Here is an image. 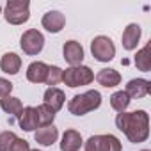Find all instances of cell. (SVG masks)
I'll list each match as a JSON object with an SVG mask.
<instances>
[{
	"label": "cell",
	"mask_w": 151,
	"mask_h": 151,
	"mask_svg": "<svg viewBox=\"0 0 151 151\" xmlns=\"http://www.w3.org/2000/svg\"><path fill=\"white\" fill-rule=\"evenodd\" d=\"M116 126L133 144L144 142L149 137V116L146 110L119 112L116 116Z\"/></svg>",
	"instance_id": "cell-1"
},
{
	"label": "cell",
	"mask_w": 151,
	"mask_h": 151,
	"mask_svg": "<svg viewBox=\"0 0 151 151\" xmlns=\"http://www.w3.org/2000/svg\"><path fill=\"white\" fill-rule=\"evenodd\" d=\"M101 105V94L96 89L86 91L82 94H75L69 101H68V110L73 116H86L96 109H100Z\"/></svg>",
	"instance_id": "cell-2"
},
{
	"label": "cell",
	"mask_w": 151,
	"mask_h": 151,
	"mask_svg": "<svg viewBox=\"0 0 151 151\" xmlns=\"http://www.w3.org/2000/svg\"><path fill=\"white\" fill-rule=\"evenodd\" d=\"M94 80V73L89 66H69L66 69H62V82L75 89V87H82V86H89Z\"/></svg>",
	"instance_id": "cell-3"
},
{
	"label": "cell",
	"mask_w": 151,
	"mask_h": 151,
	"mask_svg": "<svg viewBox=\"0 0 151 151\" xmlns=\"http://www.w3.org/2000/svg\"><path fill=\"white\" fill-rule=\"evenodd\" d=\"M4 18L11 25H23L30 18V2L29 0H7Z\"/></svg>",
	"instance_id": "cell-4"
},
{
	"label": "cell",
	"mask_w": 151,
	"mask_h": 151,
	"mask_svg": "<svg viewBox=\"0 0 151 151\" xmlns=\"http://www.w3.org/2000/svg\"><path fill=\"white\" fill-rule=\"evenodd\" d=\"M84 149L86 151H121L123 146L116 135L107 133V135H91L86 140Z\"/></svg>",
	"instance_id": "cell-5"
},
{
	"label": "cell",
	"mask_w": 151,
	"mask_h": 151,
	"mask_svg": "<svg viewBox=\"0 0 151 151\" xmlns=\"http://www.w3.org/2000/svg\"><path fill=\"white\" fill-rule=\"evenodd\" d=\"M91 53L98 62H110L116 57V45L107 36H96L91 41Z\"/></svg>",
	"instance_id": "cell-6"
},
{
	"label": "cell",
	"mask_w": 151,
	"mask_h": 151,
	"mask_svg": "<svg viewBox=\"0 0 151 151\" xmlns=\"http://www.w3.org/2000/svg\"><path fill=\"white\" fill-rule=\"evenodd\" d=\"M20 46L27 55H39L45 48V36L37 29H29L22 34Z\"/></svg>",
	"instance_id": "cell-7"
},
{
	"label": "cell",
	"mask_w": 151,
	"mask_h": 151,
	"mask_svg": "<svg viewBox=\"0 0 151 151\" xmlns=\"http://www.w3.org/2000/svg\"><path fill=\"white\" fill-rule=\"evenodd\" d=\"M62 55H64V60L69 66H80L82 60H84V48L78 41L69 39L62 46Z\"/></svg>",
	"instance_id": "cell-8"
},
{
	"label": "cell",
	"mask_w": 151,
	"mask_h": 151,
	"mask_svg": "<svg viewBox=\"0 0 151 151\" xmlns=\"http://www.w3.org/2000/svg\"><path fill=\"white\" fill-rule=\"evenodd\" d=\"M41 25L43 29H46L50 34H59L64 25H66V16L60 11H48L46 14H43L41 18Z\"/></svg>",
	"instance_id": "cell-9"
},
{
	"label": "cell",
	"mask_w": 151,
	"mask_h": 151,
	"mask_svg": "<svg viewBox=\"0 0 151 151\" xmlns=\"http://www.w3.org/2000/svg\"><path fill=\"white\" fill-rule=\"evenodd\" d=\"M140 36H142V29L139 23H130L124 30H123V36H121V43H123V48L132 52L137 48L139 41H140Z\"/></svg>",
	"instance_id": "cell-10"
},
{
	"label": "cell",
	"mask_w": 151,
	"mask_h": 151,
	"mask_svg": "<svg viewBox=\"0 0 151 151\" xmlns=\"http://www.w3.org/2000/svg\"><path fill=\"white\" fill-rule=\"evenodd\" d=\"M149 91H151V82L146 80V78H132L126 84V89H124V93L130 98H135V100L146 98L149 94Z\"/></svg>",
	"instance_id": "cell-11"
},
{
	"label": "cell",
	"mask_w": 151,
	"mask_h": 151,
	"mask_svg": "<svg viewBox=\"0 0 151 151\" xmlns=\"http://www.w3.org/2000/svg\"><path fill=\"white\" fill-rule=\"evenodd\" d=\"M82 144H84L82 133L77 132V130H73V128H69V130H66L62 133L59 147H60V151H80Z\"/></svg>",
	"instance_id": "cell-12"
},
{
	"label": "cell",
	"mask_w": 151,
	"mask_h": 151,
	"mask_svg": "<svg viewBox=\"0 0 151 151\" xmlns=\"http://www.w3.org/2000/svg\"><path fill=\"white\" fill-rule=\"evenodd\" d=\"M43 103L48 105V107L57 114V112L64 107V103H66V94H64V91L59 89V87H48V89L45 91V94H43Z\"/></svg>",
	"instance_id": "cell-13"
},
{
	"label": "cell",
	"mask_w": 151,
	"mask_h": 151,
	"mask_svg": "<svg viewBox=\"0 0 151 151\" xmlns=\"http://www.w3.org/2000/svg\"><path fill=\"white\" fill-rule=\"evenodd\" d=\"M96 82L100 84V86H103V87H107V89H110V87H117L119 84H121V75H119V71H116L114 68H103V69H100L98 73H96Z\"/></svg>",
	"instance_id": "cell-14"
},
{
	"label": "cell",
	"mask_w": 151,
	"mask_h": 151,
	"mask_svg": "<svg viewBox=\"0 0 151 151\" xmlns=\"http://www.w3.org/2000/svg\"><path fill=\"white\" fill-rule=\"evenodd\" d=\"M18 124L23 132H34L37 130V116H36V107H23V110L18 116Z\"/></svg>",
	"instance_id": "cell-15"
},
{
	"label": "cell",
	"mask_w": 151,
	"mask_h": 151,
	"mask_svg": "<svg viewBox=\"0 0 151 151\" xmlns=\"http://www.w3.org/2000/svg\"><path fill=\"white\" fill-rule=\"evenodd\" d=\"M57 139H59V130H57L53 124L41 126V128H37L36 133H34V140H36L37 144H41V146H46V147L52 146V144H55Z\"/></svg>",
	"instance_id": "cell-16"
},
{
	"label": "cell",
	"mask_w": 151,
	"mask_h": 151,
	"mask_svg": "<svg viewBox=\"0 0 151 151\" xmlns=\"http://www.w3.org/2000/svg\"><path fill=\"white\" fill-rule=\"evenodd\" d=\"M46 73H48V64H45L41 60H34L27 68V80L32 84H45Z\"/></svg>",
	"instance_id": "cell-17"
},
{
	"label": "cell",
	"mask_w": 151,
	"mask_h": 151,
	"mask_svg": "<svg viewBox=\"0 0 151 151\" xmlns=\"http://www.w3.org/2000/svg\"><path fill=\"white\" fill-rule=\"evenodd\" d=\"M20 68H22V57L14 52H7L0 59V69L7 75H18Z\"/></svg>",
	"instance_id": "cell-18"
},
{
	"label": "cell",
	"mask_w": 151,
	"mask_h": 151,
	"mask_svg": "<svg viewBox=\"0 0 151 151\" xmlns=\"http://www.w3.org/2000/svg\"><path fill=\"white\" fill-rule=\"evenodd\" d=\"M0 109H2L6 114L9 116H20V112L23 110V105H22V100L16 98V96H6V98H0Z\"/></svg>",
	"instance_id": "cell-19"
},
{
	"label": "cell",
	"mask_w": 151,
	"mask_h": 151,
	"mask_svg": "<svg viewBox=\"0 0 151 151\" xmlns=\"http://www.w3.org/2000/svg\"><path fill=\"white\" fill-rule=\"evenodd\" d=\"M149 50H151V45L147 43L144 48H140V50L137 52V55H135L133 62H135V66H137V69H139V71L147 73V71L151 69V55H149Z\"/></svg>",
	"instance_id": "cell-20"
},
{
	"label": "cell",
	"mask_w": 151,
	"mask_h": 151,
	"mask_svg": "<svg viewBox=\"0 0 151 151\" xmlns=\"http://www.w3.org/2000/svg\"><path fill=\"white\" fill-rule=\"evenodd\" d=\"M130 103H132V98L124 91H116L110 96V107L116 112H126V109L130 107Z\"/></svg>",
	"instance_id": "cell-21"
},
{
	"label": "cell",
	"mask_w": 151,
	"mask_h": 151,
	"mask_svg": "<svg viewBox=\"0 0 151 151\" xmlns=\"http://www.w3.org/2000/svg\"><path fill=\"white\" fill-rule=\"evenodd\" d=\"M36 116H37V123H39V126H48V124H53L55 112H53L48 105H45V103L37 105V107H36Z\"/></svg>",
	"instance_id": "cell-22"
},
{
	"label": "cell",
	"mask_w": 151,
	"mask_h": 151,
	"mask_svg": "<svg viewBox=\"0 0 151 151\" xmlns=\"http://www.w3.org/2000/svg\"><path fill=\"white\" fill-rule=\"evenodd\" d=\"M59 82H62V69L59 66H48V73H46L45 84L50 86V87H55Z\"/></svg>",
	"instance_id": "cell-23"
},
{
	"label": "cell",
	"mask_w": 151,
	"mask_h": 151,
	"mask_svg": "<svg viewBox=\"0 0 151 151\" xmlns=\"http://www.w3.org/2000/svg\"><path fill=\"white\" fill-rule=\"evenodd\" d=\"M18 137H16L14 132H11V130L2 132L0 133V151H11V146H13V142Z\"/></svg>",
	"instance_id": "cell-24"
},
{
	"label": "cell",
	"mask_w": 151,
	"mask_h": 151,
	"mask_svg": "<svg viewBox=\"0 0 151 151\" xmlns=\"http://www.w3.org/2000/svg\"><path fill=\"white\" fill-rule=\"evenodd\" d=\"M13 84L7 80V78H2L0 77V98H6V96H9L11 93H13Z\"/></svg>",
	"instance_id": "cell-25"
},
{
	"label": "cell",
	"mask_w": 151,
	"mask_h": 151,
	"mask_svg": "<svg viewBox=\"0 0 151 151\" xmlns=\"http://www.w3.org/2000/svg\"><path fill=\"white\" fill-rule=\"evenodd\" d=\"M11 151H30V144H29V140H25V139H20V137H18V139L13 142Z\"/></svg>",
	"instance_id": "cell-26"
},
{
	"label": "cell",
	"mask_w": 151,
	"mask_h": 151,
	"mask_svg": "<svg viewBox=\"0 0 151 151\" xmlns=\"http://www.w3.org/2000/svg\"><path fill=\"white\" fill-rule=\"evenodd\" d=\"M30 151H41V149H30Z\"/></svg>",
	"instance_id": "cell-27"
},
{
	"label": "cell",
	"mask_w": 151,
	"mask_h": 151,
	"mask_svg": "<svg viewBox=\"0 0 151 151\" xmlns=\"http://www.w3.org/2000/svg\"><path fill=\"white\" fill-rule=\"evenodd\" d=\"M0 14H2V6H0Z\"/></svg>",
	"instance_id": "cell-28"
},
{
	"label": "cell",
	"mask_w": 151,
	"mask_h": 151,
	"mask_svg": "<svg viewBox=\"0 0 151 151\" xmlns=\"http://www.w3.org/2000/svg\"><path fill=\"white\" fill-rule=\"evenodd\" d=\"M140 151H149V149H140Z\"/></svg>",
	"instance_id": "cell-29"
}]
</instances>
